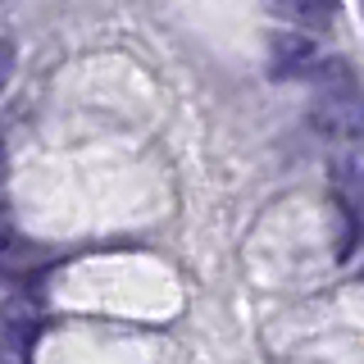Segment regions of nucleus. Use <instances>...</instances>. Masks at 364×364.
Listing matches in <instances>:
<instances>
[{"instance_id": "1", "label": "nucleus", "mask_w": 364, "mask_h": 364, "mask_svg": "<svg viewBox=\"0 0 364 364\" xmlns=\"http://www.w3.org/2000/svg\"><path fill=\"white\" fill-rule=\"evenodd\" d=\"M310 123H314V132L333 136V141L360 146L364 141V91H360V82L341 87V91H318Z\"/></svg>"}, {"instance_id": "2", "label": "nucleus", "mask_w": 364, "mask_h": 364, "mask_svg": "<svg viewBox=\"0 0 364 364\" xmlns=\"http://www.w3.org/2000/svg\"><path fill=\"white\" fill-rule=\"evenodd\" d=\"M50 264V250L41 242H32L28 232L0 223V278H32Z\"/></svg>"}, {"instance_id": "3", "label": "nucleus", "mask_w": 364, "mask_h": 364, "mask_svg": "<svg viewBox=\"0 0 364 364\" xmlns=\"http://www.w3.org/2000/svg\"><path fill=\"white\" fill-rule=\"evenodd\" d=\"M318 60V46L305 32H273L269 41V73L273 77H305Z\"/></svg>"}, {"instance_id": "4", "label": "nucleus", "mask_w": 364, "mask_h": 364, "mask_svg": "<svg viewBox=\"0 0 364 364\" xmlns=\"http://www.w3.org/2000/svg\"><path fill=\"white\" fill-rule=\"evenodd\" d=\"M269 14L291 28H328L337 18V0H264Z\"/></svg>"}, {"instance_id": "5", "label": "nucleus", "mask_w": 364, "mask_h": 364, "mask_svg": "<svg viewBox=\"0 0 364 364\" xmlns=\"http://www.w3.org/2000/svg\"><path fill=\"white\" fill-rule=\"evenodd\" d=\"M333 187L350 210H364V146L333 155Z\"/></svg>"}, {"instance_id": "6", "label": "nucleus", "mask_w": 364, "mask_h": 364, "mask_svg": "<svg viewBox=\"0 0 364 364\" xmlns=\"http://www.w3.org/2000/svg\"><path fill=\"white\" fill-rule=\"evenodd\" d=\"M37 337V314L28 310V301H9L0 305V341L9 350H28Z\"/></svg>"}, {"instance_id": "7", "label": "nucleus", "mask_w": 364, "mask_h": 364, "mask_svg": "<svg viewBox=\"0 0 364 364\" xmlns=\"http://www.w3.org/2000/svg\"><path fill=\"white\" fill-rule=\"evenodd\" d=\"M14 64H18L14 41H5V37H0V91H5V87H9V77H14Z\"/></svg>"}, {"instance_id": "8", "label": "nucleus", "mask_w": 364, "mask_h": 364, "mask_svg": "<svg viewBox=\"0 0 364 364\" xmlns=\"http://www.w3.org/2000/svg\"><path fill=\"white\" fill-rule=\"evenodd\" d=\"M5 168H9V151H5V136H0V182H5Z\"/></svg>"}, {"instance_id": "9", "label": "nucleus", "mask_w": 364, "mask_h": 364, "mask_svg": "<svg viewBox=\"0 0 364 364\" xmlns=\"http://www.w3.org/2000/svg\"><path fill=\"white\" fill-rule=\"evenodd\" d=\"M0 364H5V360H0Z\"/></svg>"}]
</instances>
